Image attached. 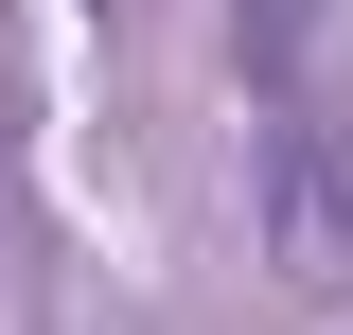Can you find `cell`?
Here are the masks:
<instances>
[{"mask_svg":"<svg viewBox=\"0 0 353 335\" xmlns=\"http://www.w3.org/2000/svg\"><path fill=\"white\" fill-rule=\"evenodd\" d=\"M248 247H265V283H301V300L353 283V141L336 124H265L248 141Z\"/></svg>","mask_w":353,"mask_h":335,"instance_id":"cell-1","label":"cell"}]
</instances>
